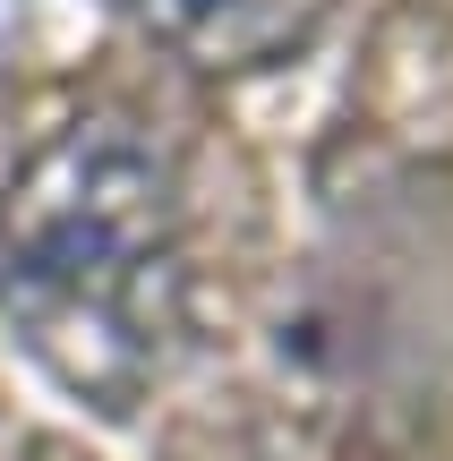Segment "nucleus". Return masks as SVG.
<instances>
[{
  "label": "nucleus",
  "mask_w": 453,
  "mask_h": 461,
  "mask_svg": "<svg viewBox=\"0 0 453 461\" xmlns=\"http://www.w3.org/2000/svg\"><path fill=\"white\" fill-rule=\"evenodd\" d=\"M137 26L188 68H274L325 26L334 0H129Z\"/></svg>",
  "instance_id": "f03ea898"
},
{
  "label": "nucleus",
  "mask_w": 453,
  "mask_h": 461,
  "mask_svg": "<svg viewBox=\"0 0 453 461\" xmlns=\"http://www.w3.org/2000/svg\"><path fill=\"white\" fill-rule=\"evenodd\" d=\"M0 316L51 384L137 419L188 333L180 171L137 120L77 112L0 180Z\"/></svg>",
  "instance_id": "f257e3e1"
}]
</instances>
